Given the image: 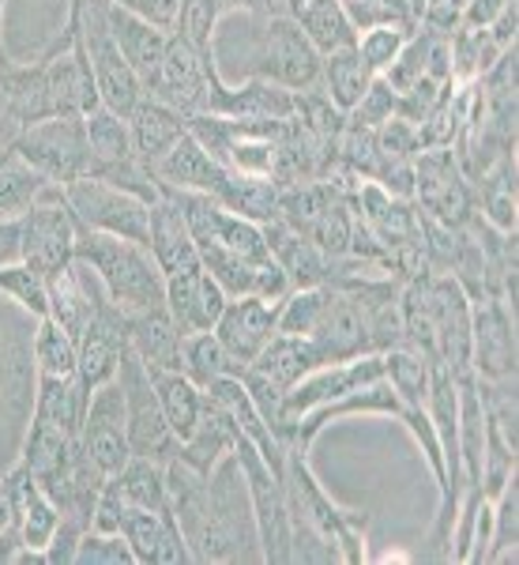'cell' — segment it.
I'll return each instance as SVG.
<instances>
[{
    "label": "cell",
    "instance_id": "cell-32",
    "mask_svg": "<svg viewBox=\"0 0 519 565\" xmlns=\"http://www.w3.org/2000/svg\"><path fill=\"white\" fill-rule=\"evenodd\" d=\"M154 396H159V407L166 415L170 430L177 441H185L193 434V426L199 423V412H204V388L196 381H188L181 370H148Z\"/></svg>",
    "mask_w": 519,
    "mask_h": 565
},
{
    "label": "cell",
    "instance_id": "cell-13",
    "mask_svg": "<svg viewBox=\"0 0 519 565\" xmlns=\"http://www.w3.org/2000/svg\"><path fill=\"white\" fill-rule=\"evenodd\" d=\"M471 366L482 381L516 377V309L494 295L471 298Z\"/></svg>",
    "mask_w": 519,
    "mask_h": 565
},
{
    "label": "cell",
    "instance_id": "cell-35",
    "mask_svg": "<svg viewBox=\"0 0 519 565\" xmlns=\"http://www.w3.org/2000/svg\"><path fill=\"white\" fill-rule=\"evenodd\" d=\"M372 72L366 68V61L358 57V45L350 50H339V53H327L324 57V68H321V90L327 95L339 114H350L354 106L361 103V95L369 90L372 84Z\"/></svg>",
    "mask_w": 519,
    "mask_h": 565
},
{
    "label": "cell",
    "instance_id": "cell-37",
    "mask_svg": "<svg viewBox=\"0 0 519 565\" xmlns=\"http://www.w3.org/2000/svg\"><path fill=\"white\" fill-rule=\"evenodd\" d=\"M241 362H234L215 332H188L181 340V373L196 381L199 388L215 385L223 377H241Z\"/></svg>",
    "mask_w": 519,
    "mask_h": 565
},
{
    "label": "cell",
    "instance_id": "cell-17",
    "mask_svg": "<svg viewBox=\"0 0 519 565\" xmlns=\"http://www.w3.org/2000/svg\"><path fill=\"white\" fill-rule=\"evenodd\" d=\"M136 565H185L193 562L173 509H129L121 524Z\"/></svg>",
    "mask_w": 519,
    "mask_h": 565
},
{
    "label": "cell",
    "instance_id": "cell-29",
    "mask_svg": "<svg viewBox=\"0 0 519 565\" xmlns=\"http://www.w3.org/2000/svg\"><path fill=\"white\" fill-rule=\"evenodd\" d=\"M290 15H294V23L302 26V34L313 42V50L321 57L358 45V31H354L343 0H294Z\"/></svg>",
    "mask_w": 519,
    "mask_h": 565
},
{
    "label": "cell",
    "instance_id": "cell-19",
    "mask_svg": "<svg viewBox=\"0 0 519 565\" xmlns=\"http://www.w3.org/2000/svg\"><path fill=\"white\" fill-rule=\"evenodd\" d=\"M309 340L316 343L324 362H350V359H361V354H377L372 351L366 313H361V306L339 287H332V302H327L321 324H316V332L309 335Z\"/></svg>",
    "mask_w": 519,
    "mask_h": 565
},
{
    "label": "cell",
    "instance_id": "cell-8",
    "mask_svg": "<svg viewBox=\"0 0 519 565\" xmlns=\"http://www.w3.org/2000/svg\"><path fill=\"white\" fill-rule=\"evenodd\" d=\"M234 452H238L245 482H249L252 516H257V535H260V562L290 565V501H286L282 471L271 468L245 437H238Z\"/></svg>",
    "mask_w": 519,
    "mask_h": 565
},
{
    "label": "cell",
    "instance_id": "cell-47",
    "mask_svg": "<svg viewBox=\"0 0 519 565\" xmlns=\"http://www.w3.org/2000/svg\"><path fill=\"white\" fill-rule=\"evenodd\" d=\"M418 26H372V31H361L358 34V57L366 61V68L372 76H385V72L396 65L399 53H403V45L411 42V34Z\"/></svg>",
    "mask_w": 519,
    "mask_h": 565
},
{
    "label": "cell",
    "instance_id": "cell-27",
    "mask_svg": "<svg viewBox=\"0 0 519 565\" xmlns=\"http://www.w3.org/2000/svg\"><path fill=\"white\" fill-rule=\"evenodd\" d=\"M238 437L241 434H238V426H234L230 412H226L215 396H207L204 392V412H199V423L193 426V434L181 441V449L173 460L188 463V468H196V471H212L226 452H234Z\"/></svg>",
    "mask_w": 519,
    "mask_h": 565
},
{
    "label": "cell",
    "instance_id": "cell-16",
    "mask_svg": "<svg viewBox=\"0 0 519 565\" xmlns=\"http://www.w3.org/2000/svg\"><path fill=\"white\" fill-rule=\"evenodd\" d=\"M298 106V95L286 87H275L268 79H241L238 87H230L223 76L212 79V114L230 117V121H257V125H275L290 121Z\"/></svg>",
    "mask_w": 519,
    "mask_h": 565
},
{
    "label": "cell",
    "instance_id": "cell-7",
    "mask_svg": "<svg viewBox=\"0 0 519 565\" xmlns=\"http://www.w3.org/2000/svg\"><path fill=\"white\" fill-rule=\"evenodd\" d=\"M117 385H121V396H125V434H129L132 457H151V460L170 463L177 457L181 441L173 437L166 415H162L148 366L136 359L132 348H125L121 354Z\"/></svg>",
    "mask_w": 519,
    "mask_h": 565
},
{
    "label": "cell",
    "instance_id": "cell-2",
    "mask_svg": "<svg viewBox=\"0 0 519 565\" xmlns=\"http://www.w3.org/2000/svg\"><path fill=\"white\" fill-rule=\"evenodd\" d=\"M282 482L290 501V562H366V516L335 505L309 463V449L290 445Z\"/></svg>",
    "mask_w": 519,
    "mask_h": 565
},
{
    "label": "cell",
    "instance_id": "cell-14",
    "mask_svg": "<svg viewBox=\"0 0 519 565\" xmlns=\"http://www.w3.org/2000/svg\"><path fill=\"white\" fill-rule=\"evenodd\" d=\"M79 449L87 452V460L102 476H117L129 463L132 449H129V434H125V396L117 377L90 388V404L84 426H79Z\"/></svg>",
    "mask_w": 519,
    "mask_h": 565
},
{
    "label": "cell",
    "instance_id": "cell-40",
    "mask_svg": "<svg viewBox=\"0 0 519 565\" xmlns=\"http://www.w3.org/2000/svg\"><path fill=\"white\" fill-rule=\"evenodd\" d=\"M430 377H433V359H425L422 351H414V348L385 351V381L403 407L425 404V396H430Z\"/></svg>",
    "mask_w": 519,
    "mask_h": 565
},
{
    "label": "cell",
    "instance_id": "cell-39",
    "mask_svg": "<svg viewBox=\"0 0 519 565\" xmlns=\"http://www.w3.org/2000/svg\"><path fill=\"white\" fill-rule=\"evenodd\" d=\"M113 479L121 487L125 501H129V509H170V479L162 460L129 457V463Z\"/></svg>",
    "mask_w": 519,
    "mask_h": 565
},
{
    "label": "cell",
    "instance_id": "cell-12",
    "mask_svg": "<svg viewBox=\"0 0 519 565\" xmlns=\"http://www.w3.org/2000/svg\"><path fill=\"white\" fill-rule=\"evenodd\" d=\"M72 31L84 39V50L90 57V72H95V87H98L102 106H109L113 114H121V117H129L148 95H143L140 76H136L129 61L121 57L113 34H109V12L87 15V20H79Z\"/></svg>",
    "mask_w": 519,
    "mask_h": 565
},
{
    "label": "cell",
    "instance_id": "cell-36",
    "mask_svg": "<svg viewBox=\"0 0 519 565\" xmlns=\"http://www.w3.org/2000/svg\"><path fill=\"white\" fill-rule=\"evenodd\" d=\"M20 468V463H15ZM15 524H20V535H23V546L31 551H42L50 546L53 532L61 527V509L45 490L34 482L26 471L20 468V509H15Z\"/></svg>",
    "mask_w": 519,
    "mask_h": 565
},
{
    "label": "cell",
    "instance_id": "cell-43",
    "mask_svg": "<svg viewBox=\"0 0 519 565\" xmlns=\"http://www.w3.org/2000/svg\"><path fill=\"white\" fill-rule=\"evenodd\" d=\"M332 302V287H294L286 298L279 302L275 317V332L279 335H313L321 324L324 309Z\"/></svg>",
    "mask_w": 519,
    "mask_h": 565
},
{
    "label": "cell",
    "instance_id": "cell-22",
    "mask_svg": "<svg viewBox=\"0 0 519 565\" xmlns=\"http://www.w3.org/2000/svg\"><path fill=\"white\" fill-rule=\"evenodd\" d=\"M399 412H403V404H399V396L391 392L388 381L380 377V381H372V385H361V388L346 392V396H339V399H332V404L309 412L302 423L294 426V445L298 449H313L316 437H321L332 423H339V418H350V415L399 418Z\"/></svg>",
    "mask_w": 519,
    "mask_h": 565
},
{
    "label": "cell",
    "instance_id": "cell-44",
    "mask_svg": "<svg viewBox=\"0 0 519 565\" xmlns=\"http://www.w3.org/2000/svg\"><path fill=\"white\" fill-rule=\"evenodd\" d=\"M199 268H204L207 276H212L230 298L252 295V276H257V264L238 257V253L226 249V245H199Z\"/></svg>",
    "mask_w": 519,
    "mask_h": 565
},
{
    "label": "cell",
    "instance_id": "cell-24",
    "mask_svg": "<svg viewBox=\"0 0 519 565\" xmlns=\"http://www.w3.org/2000/svg\"><path fill=\"white\" fill-rule=\"evenodd\" d=\"M148 249L154 264H159L162 276H177V271L199 268V245L188 234V223L181 215V207L162 193V200L151 204V238Z\"/></svg>",
    "mask_w": 519,
    "mask_h": 565
},
{
    "label": "cell",
    "instance_id": "cell-3",
    "mask_svg": "<svg viewBox=\"0 0 519 565\" xmlns=\"http://www.w3.org/2000/svg\"><path fill=\"white\" fill-rule=\"evenodd\" d=\"M76 260L87 264L106 287V298L125 313H140L162 302V290H166V276L159 271L151 249L140 242H125L113 234H98L79 226L76 242Z\"/></svg>",
    "mask_w": 519,
    "mask_h": 565
},
{
    "label": "cell",
    "instance_id": "cell-48",
    "mask_svg": "<svg viewBox=\"0 0 519 565\" xmlns=\"http://www.w3.org/2000/svg\"><path fill=\"white\" fill-rule=\"evenodd\" d=\"M391 117H399V95L388 87L385 76H377L369 90L361 95V103L346 114V125H361V129H380Z\"/></svg>",
    "mask_w": 519,
    "mask_h": 565
},
{
    "label": "cell",
    "instance_id": "cell-55",
    "mask_svg": "<svg viewBox=\"0 0 519 565\" xmlns=\"http://www.w3.org/2000/svg\"><path fill=\"white\" fill-rule=\"evenodd\" d=\"M15 509H20V468H8L0 476V527L15 524Z\"/></svg>",
    "mask_w": 519,
    "mask_h": 565
},
{
    "label": "cell",
    "instance_id": "cell-41",
    "mask_svg": "<svg viewBox=\"0 0 519 565\" xmlns=\"http://www.w3.org/2000/svg\"><path fill=\"white\" fill-rule=\"evenodd\" d=\"M87 125V143H90V159L98 167H109V162H125L132 159V132H129V117L113 114L109 106H95L84 117ZM90 170V174H95Z\"/></svg>",
    "mask_w": 519,
    "mask_h": 565
},
{
    "label": "cell",
    "instance_id": "cell-10",
    "mask_svg": "<svg viewBox=\"0 0 519 565\" xmlns=\"http://www.w3.org/2000/svg\"><path fill=\"white\" fill-rule=\"evenodd\" d=\"M45 68V90H50L53 117H87L95 106H102L95 87V72H90V57L72 26H61L57 42L42 53Z\"/></svg>",
    "mask_w": 519,
    "mask_h": 565
},
{
    "label": "cell",
    "instance_id": "cell-18",
    "mask_svg": "<svg viewBox=\"0 0 519 565\" xmlns=\"http://www.w3.org/2000/svg\"><path fill=\"white\" fill-rule=\"evenodd\" d=\"M275 317H279V302H263L257 295L230 298L226 313L215 324V335L234 362L249 366L271 343V335H275Z\"/></svg>",
    "mask_w": 519,
    "mask_h": 565
},
{
    "label": "cell",
    "instance_id": "cell-56",
    "mask_svg": "<svg viewBox=\"0 0 519 565\" xmlns=\"http://www.w3.org/2000/svg\"><path fill=\"white\" fill-rule=\"evenodd\" d=\"M294 0H223L226 12H245V15H290Z\"/></svg>",
    "mask_w": 519,
    "mask_h": 565
},
{
    "label": "cell",
    "instance_id": "cell-54",
    "mask_svg": "<svg viewBox=\"0 0 519 565\" xmlns=\"http://www.w3.org/2000/svg\"><path fill=\"white\" fill-rule=\"evenodd\" d=\"M23 260V215L0 218V268Z\"/></svg>",
    "mask_w": 519,
    "mask_h": 565
},
{
    "label": "cell",
    "instance_id": "cell-31",
    "mask_svg": "<svg viewBox=\"0 0 519 565\" xmlns=\"http://www.w3.org/2000/svg\"><path fill=\"white\" fill-rule=\"evenodd\" d=\"M90 404V388L72 373V377H39V392H34V415L42 423L57 426L72 437H79Z\"/></svg>",
    "mask_w": 519,
    "mask_h": 565
},
{
    "label": "cell",
    "instance_id": "cell-26",
    "mask_svg": "<svg viewBox=\"0 0 519 565\" xmlns=\"http://www.w3.org/2000/svg\"><path fill=\"white\" fill-rule=\"evenodd\" d=\"M268 245H271V257L279 260V268L286 271L294 287H327L335 279V260L327 253L316 249L305 234L290 231L286 223H268Z\"/></svg>",
    "mask_w": 519,
    "mask_h": 565
},
{
    "label": "cell",
    "instance_id": "cell-28",
    "mask_svg": "<svg viewBox=\"0 0 519 565\" xmlns=\"http://www.w3.org/2000/svg\"><path fill=\"white\" fill-rule=\"evenodd\" d=\"M109 34H113L121 57L129 61L132 72L140 76V84H148L154 72H159L162 57H166L170 31H162V26H154V23L140 20V15H132L113 4L109 8Z\"/></svg>",
    "mask_w": 519,
    "mask_h": 565
},
{
    "label": "cell",
    "instance_id": "cell-23",
    "mask_svg": "<svg viewBox=\"0 0 519 565\" xmlns=\"http://www.w3.org/2000/svg\"><path fill=\"white\" fill-rule=\"evenodd\" d=\"M151 170H154V178H159V185L185 189V193H212V196L218 193L223 178L230 174L223 162L212 159V151H207L193 132L181 136Z\"/></svg>",
    "mask_w": 519,
    "mask_h": 565
},
{
    "label": "cell",
    "instance_id": "cell-4",
    "mask_svg": "<svg viewBox=\"0 0 519 565\" xmlns=\"http://www.w3.org/2000/svg\"><path fill=\"white\" fill-rule=\"evenodd\" d=\"M249 45H245V79H268L294 95L321 90L324 57L302 34L294 15H245Z\"/></svg>",
    "mask_w": 519,
    "mask_h": 565
},
{
    "label": "cell",
    "instance_id": "cell-57",
    "mask_svg": "<svg viewBox=\"0 0 519 565\" xmlns=\"http://www.w3.org/2000/svg\"><path fill=\"white\" fill-rule=\"evenodd\" d=\"M23 551V535H20V524H8L0 527V565H15Z\"/></svg>",
    "mask_w": 519,
    "mask_h": 565
},
{
    "label": "cell",
    "instance_id": "cell-53",
    "mask_svg": "<svg viewBox=\"0 0 519 565\" xmlns=\"http://www.w3.org/2000/svg\"><path fill=\"white\" fill-rule=\"evenodd\" d=\"M508 4H516V0H467L459 26H467V31H486V26H494L500 20V12H505Z\"/></svg>",
    "mask_w": 519,
    "mask_h": 565
},
{
    "label": "cell",
    "instance_id": "cell-30",
    "mask_svg": "<svg viewBox=\"0 0 519 565\" xmlns=\"http://www.w3.org/2000/svg\"><path fill=\"white\" fill-rule=\"evenodd\" d=\"M129 132H132V154L140 162H148V167H154L188 129H185V117L173 114L170 106L143 98L129 114Z\"/></svg>",
    "mask_w": 519,
    "mask_h": 565
},
{
    "label": "cell",
    "instance_id": "cell-50",
    "mask_svg": "<svg viewBox=\"0 0 519 565\" xmlns=\"http://www.w3.org/2000/svg\"><path fill=\"white\" fill-rule=\"evenodd\" d=\"M226 306H230V295H226V290L204 271V276H199L193 317H188V332H215V324H218V317L226 313Z\"/></svg>",
    "mask_w": 519,
    "mask_h": 565
},
{
    "label": "cell",
    "instance_id": "cell-46",
    "mask_svg": "<svg viewBox=\"0 0 519 565\" xmlns=\"http://www.w3.org/2000/svg\"><path fill=\"white\" fill-rule=\"evenodd\" d=\"M0 295H8L31 317H50V290H45V276L42 271H34L26 260H15V264H4V268H0Z\"/></svg>",
    "mask_w": 519,
    "mask_h": 565
},
{
    "label": "cell",
    "instance_id": "cell-6",
    "mask_svg": "<svg viewBox=\"0 0 519 565\" xmlns=\"http://www.w3.org/2000/svg\"><path fill=\"white\" fill-rule=\"evenodd\" d=\"M61 193H65V204L72 207V215H76V223L84 231L113 234V238L148 245L151 204H143L140 196L125 193V189L109 185V181L95 174L68 181V185H61Z\"/></svg>",
    "mask_w": 519,
    "mask_h": 565
},
{
    "label": "cell",
    "instance_id": "cell-52",
    "mask_svg": "<svg viewBox=\"0 0 519 565\" xmlns=\"http://www.w3.org/2000/svg\"><path fill=\"white\" fill-rule=\"evenodd\" d=\"M113 4L132 15H140V20L154 23V26H162V31H170L181 0H113Z\"/></svg>",
    "mask_w": 519,
    "mask_h": 565
},
{
    "label": "cell",
    "instance_id": "cell-25",
    "mask_svg": "<svg viewBox=\"0 0 519 565\" xmlns=\"http://www.w3.org/2000/svg\"><path fill=\"white\" fill-rule=\"evenodd\" d=\"M181 340L185 332L170 317L166 302L129 313V348L148 370H181Z\"/></svg>",
    "mask_w": 519,
    "mask_h": 565
},
{
    "label": "cell",
    "instance_id": "cell-38",
    "mask_svg": "<svg viewBox=\"0 0 519 565\" xmlns=\"http://www.w3.org/2000/svg\"><path fill=\"white\" fill-rule=\"evenodd\" d=\"M223 15H226L223 0H181L170 34L185 42L193 53H199L204 61H215V39Z\"/></svg>",
    "mask_w": 519,
    "mask_h": 565
},
{
    "label": "cell",
    "instance_id": "cell-1",
    "mask_svg": "<svg viewBox=\"0 0 519 565\" xmlns=\"http://www.w3.org/2000/svg\"><path fill=\"white\" fill-rule=\"evenodd\" d=\"M170 509L181 524L193 562H260V535L252 516L249 482L238 452H226L212 471H196L181 460L166 463Z\"/></svg>",
    "mask_w": 519,
    "mask_h": 565
},
{
    "label": "cell",
    "instance_id": "cell-49",
    "mask_svg": "<svg viewBox=\"0 0 519 565\" xmlns=\"http://www.w3.org/2000/svg\"><path fill=\"white\" fill-rule=\"evenodd\" d=\"M79 565H132V546L121 532H87L76 551Z\"/></svg>",
    "mask_w": 519,
    "mask_h": 565
},
{
    "label": "cell",
    "instance_id": "cell-9",
    "mask_svg": "<svg viewBox=\"0 0 519 565\" xmlns=\"http://www.w3.org/2000/svg\"><path fill=\"white\" fill-rule=\"evenodd\" d=\"M215 76H223L215 61H204L199 53H193L185 42L170 34L166 57H162L159 72L143 84V95L162 106H170L173 114H181L188 121V117L212 114V79Z\"/></svg>",
    "mask_w": 519,
    "mask_h": 565
},
{
    "label": "cell",
    "instance_id": "cell-20",
    "mask_svg": "<svg viewBox=\"0 0 519 565\" xmlns=\"http://www.w3.org/2000/svg\"><path fill=\"white\" fill-rule=\"evenodd\" d=\"M45 290H50V317L72 335L84 332L90 324V317L98 313V306L106 302V287L98 282L95 271L79 260L53 271V276L45 279Z\"/></svg>",
    "mask_w": 519,
    "mask_h": 565
},
{
    "label": "cell",
    "instance_id": "cell-21",
    "mask_svg": "<svg viewBox=\"0 0 519 565\" xmlns=\"http://www.w3.org/2000/svg\"><path fill=\"white\" fill-rule=\"evenodd\" d=\"M321 366H327V362H324V354L316 351L313 340H305V335H279L275 332L268 348H263L241 373L286 396L298 381H305L309 373L321 370Z\"/></svg>",
    "mask_w": 519,
    "mask_h": 565
},
{
    "label": "cell",
    "instance_id": "cell-42",
    "mask_svg": "<svg viewBox=\"0 0 519 565\" xmlns=\"http://www.w3.org/2000/svg\"><path fill=\"white\" fill-rule=\"evenodd\" d=\"M34 370L39 377H72L79 362L76 335L65 332L53 317H39V332H34Z\"/></svg>",
    "mask_w": 519,
    "mask_h": 565
},
{
    "label": "cell",
    "instance_id": "cell-15",
    "mask_svg": "<svg viewBox=\"0 0 519 565\" xmlns=\"http://www.w3.org/2000/svg\"><path fill=\"white\" fill-rule=\"evenodd\" d=\"M129 348V313L117 309L113 302L98 306V313L90 317V324L76 335V377L84 381L87 388H98L106 381L117 377V366H121V354Z\"/></svg>",
    "mask_w": 519,
    "mask_h": 565
},
{
    "label": "cell",
    "instance_id": "cell-45",
    "mask_svg": "<svg viewBox=\"0 0 519 565\" xmlns=\"http://www.w3.org/2000/svg\"><path fill=\"white\" fill-rule=\"evenodd\" d=\"M519 543V482L512 479L494 498V527H489L486 562H516Z\"/></svg>",
    "mask_w": 519,
    "mask_h": 565
},
{
    "label": "cell",
    "instance_id": "cell-11",
    "mask_svg": "<svg viewBox=\"0 0 519 565\" xmlns=\"http://www.w3.org/2000/svg\"><path fill=\"white\" fill-rule=\"evenodd\" d=\"M79 223L65 204L61 185H53L31 212L23 215V260L45 279L76 260Z\"/></svg>",
    "mask_w": 519,
    "mask_h": 565
},
{
    "label": "cell",
    "instance_id": "cell-34",
    "mask_svg": "<svg viewBox=\"0 0 519 565\" xmlns=\"http://www.w3.org/2000/svg\"><path fill=\"white\" fill-rule=\"evenodd\" d=\"M53 181H45L39 170L26 167L12 143H0V218H20L50 193Z\"/></svg>",
    "mask_w": 519,
    "mask_h": 565
},
{
    "label": "cell",
    "instance_id": "cell-51",
    "mask_svg": "<svg viewBox=\"0 0 519 565\" xmlns=\"http://www.w3.org/2000/svg\"><path fill=\"white\" fill-rule=\"evenodd\" d=\"M12 65L15 57H8L4 45H0V143H12L20 136L12 121Z\"/></svg>",
    "mask_w": 519,
    "mask_h": 565
},
{
    "label": "cell",
    "instance_id": "cell-33",
    "mask_svg": "<svg viewBox=\"0 0 519 565\" xmlns=\"http://www.w3.org/2000/svg\"><path fill=\"white\" fill-rule=\"evenodd\" d=\"M279 193H282V185L275 178L226 174L223 185H218L215 200L226 207V212L268 226V223H275V218H279Z\"/></svg>",
    "mask_w": 519,
    "mask_h": 565
},
{
    "label": "cell",
    "instance_id": "cell-5",
    "mask_svg": "<svg viewBox=\"0 0 519 565\" xmlns=\"http://www.w3.org/2000/svg\"><path fill=\"white\" fill-rule=\"evenodd\" d=\"M12 151L53 185H68L95 170L84 117H45L12 140Z\"/></svg>",
    "mask_w": 519,
    "mask_h": 565
}]
</instances>
